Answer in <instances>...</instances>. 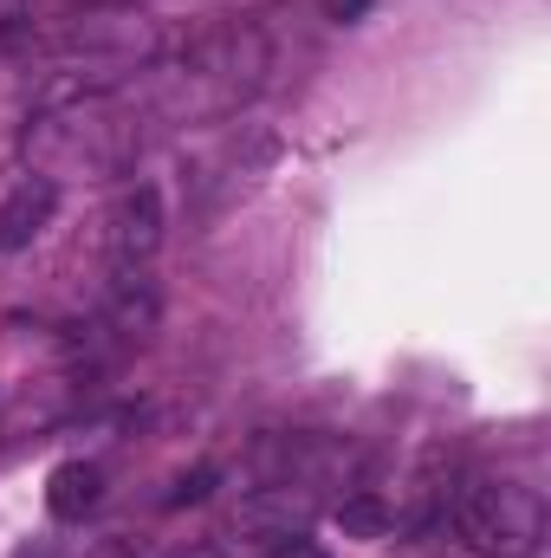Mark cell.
<instances>
[{
    "label": "cell",
    "mask_w": 551,
    "mask_h": 558,
    "mask_svg": "<svg viewBox=\"0 0 551 558\" xmlns=\"http://www.w3.org/2000/svg\"><path fill=\"white\" fill-rule=\"evenodd\" d=\"M85 558H131V546H118V539H105V546H91Z\"/></svg>",
    "instance_id": "obj_9"
},
{
    "label": "cell",
    "mask_w": 551,
    "mask_h": 558,
    "mask_svg": "<svg viewBox=\"0 0 551 558\" xmlns=\"http://www.w3.org/2000/svg\"><path fill=\"white\" fill-rule=\"evenodd\" d=\"M208 487H215V468H195V474H182V481H175V494H169V500H175V507H188V500H208Z\"/></svg>",
    "instance_id": "obj_7"
},
{
    "label": "cell",
    "mask_w": 551,
    "mask_h": 558,
    "mask_svg": "<svg viewBox=\"0 0 551 558\" xmlns=\"http://www.w3.org/2000/svg\"><path fill=\"white\" fill-rule=\"evenodd\" d=\"M143 149L137 111H124L111 92H78L46 105L26 124V162L46 182H105V175H131Z\"/></svg>",
    "instance_id": "obj_1"
},
{
    "label": "cell",
    "mask_w": 551,
    "mask_h": 558,
    "mask_svg": "<svg viewBox=\"0 0 551 558\" xmlns=\"http://www.w3.org/2000/svg\"><path fill=\"white\" fill-rule=\"evenodd\" d=\"M267 558H331V553H325V546H311L305 533H285V539H279V546H273Z\"/></svg>",
    "instance_id": "obj_8"
},
{
    "label": "cell",
    "mask_w": 551,
    "mask_h": 558,
    "mask_svg": "<svg viewBox=\"0 0 551 558\" xmlns=\"http://www.w3.org/2000/svg\"><path fill=\"white\" fill-rule=\"evenodd\" d=\"M331 13H338V20H351V13H364V0H331Z\"/></svg>",
    "instance_id": "obj_10"
},
{
    "label": "cell",
    "mask_w": 551,
    "mask_h": 558,
    "mask_svg": "<svg viewBox=\"0 0 551 558\" xmlns=\"http://www.w3.org/2000/svg\"><path fill=\"white\" fill-rule=\"evenodd\" d=\"M162 247V195L137 182V189H124L118 202H111V215H105V254L131 274L137 260H149Z\"/></svg>",
    "instance_id": "obj_3"
},
{
    "label": "cell",
    "mask_w": 551,
    "mask_h": 558,
    "mask_svg": "<svg viewBox=\"0 0 551 558\" xmlns=\"http://www.w3.org/2000/svg\"><path fill=\"white\" fill-rule=\"evenodd\" d=\"M454 533L474 558H532L546 546V500L519 481L474 474L454 494Z\"/></svg>",
    "instance_id": "obj_2"
},
{
    "label": "cell",
    "mask_w": 551,
    "mask_h": 558,
    "mask_svg": "<svg viewBox=\"0 0 551 558\" xmlns=\"http://www.w3.org/2000/svg\"><path fill=\"white\" fill-rule=\"evenodd\" d=\"M338 526H344V539H383L396 526V507L364 487V494H344L338 500Z\"/></svg>",
    "instance_id": "obj_6"
},
{
    "label": "cell",
    "mask_w": 551,
    "mask_h": 558,
    "mask_svg": "<svg viewBox=\"0 0 551 558\" xmlns=\"http://www.w3.org/2000/svg\"><path fill=\"white\" fill-rule=\"evenodd\" d=\"M59 215V182L46 175H20L7 195H0V254H26Z\"/></svg>",
    "instance_id": "obj_4"
},
{
    "label": "cell",
    "mask_w": 551,
    "mask_h": 558,
    "mask_svg": "<svg viewBox=\"0 0 551 558\" xmlns=\"http://www.w3.org/2000/svg\"><path fill=\"white\" fill-rule=\"evenodd\" d=\"M98 500H105V468L98 461H59L46 474V513L52 520L78 526L85 513H98Z\"/></svg>",
    "instance_id": "obj_5"
}]
</instances>
